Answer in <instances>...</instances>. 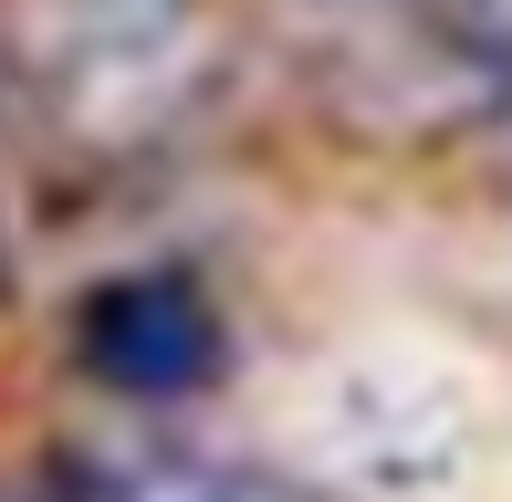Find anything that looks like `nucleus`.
<instances>
[{
	"mask_svg": "<svg viewBox=\"0 0 512 502\" xmlns=\"http://www.w3.org/2000/svg\"><path fill=\"white\" fill-rule=\"evenodd\" d=\"M84 356H95V377L136 387V398H168V387H199L220 367V325L178 283H115L84 314Z\"/></svg>",
	"mask_w": 512,
	"mask_h": 502,
	"instance_id": "1",
	"label": "nucleus"
},
{
	"mask_svg": "<svg viewBox=\"0 0 512 502\" xmlns=\"http://www.w3.org/2000/svg\"><path fill=\"white\" fill-rule=\"evenodd\" d=\"M136 502H272L262 482H199V471H178V482H157V492H136Z\"/></svg>",
	"mask_w": 512,
	"mask_h": 502,
	"instance_id": "2",
	"label": "nucleus"
}]
</instances>
